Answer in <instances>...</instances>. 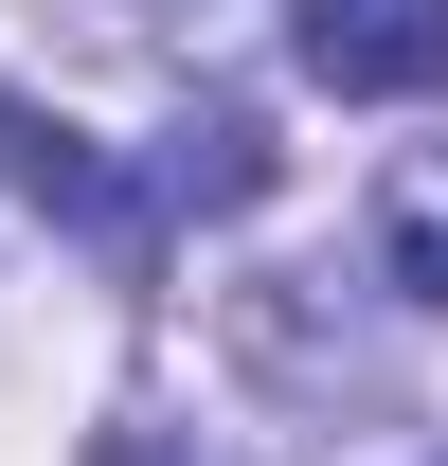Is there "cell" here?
Masks as SVG:
<instances>
[{"label":"cell","instance_id":"5b68a950","mask_svg":"<svg viewBox=\"0 0 448 466\" xmlns=\"http://www.w3.org/2000/svg\"><path fill=\"white\" fill-rule=\"evenodd\" d=\"M90 466H198L179 431H90Z\"/></svg>","mask_w":448,"mask_h":466},{"label":"cell","instance_id":"8992f818","mask_svg":"<svg viewBox=\"0 0 448 466\" xmlns=\"http://www.w3.org/2000/svg\"><path fill=\"white\" fill-rule=\"evenodd\" d=\"M90 18H108V36H144V18H162V0H90Z\"/></svg>","mask_w":448,"mask_h":466},{"label":"cell","instance_id":"3957f363","mask_svg":"<svg viewBox=\"0 0 448 466\" xmlns=\"http://www.w3.org/2000/svg\"><path fill=\"white\" fill-rule=\"evenodd\" d=\"M144 198H162V216H251V198H270V126L251 108H179L162 162H144Z\"/></svg>","mask_w":448,"mask_h":466},{"label":"cell","instance_id":"6da1fadb","mask_svg":"<svg viewBox=\"0 0 448 466\" xmlns=\"http://www.w3.org/2000/svg\"><path fill=\"white\" fill-rule=\"evenodd\" d=\"M0 179H18L55 233H90V269H108V288H144V269H162V198H144V179H126L90 126H55V108H0Z\"/></svg>","mask_w":448,"mask_h":466},{"label":"cell","instance_id":"7a4b0ae2","mask_svg":"<svg viewBox=\"0 0 448 466\" xmlns=\"http://www.w3.org/2000/svg\"><path fill=\"white\" fill-rule=\"evenodd\" d=\"M287 55L341 108H412V90H448V0H287Z\"/></svg>","mask_w":448,"mask_h":466},{"label":"cell","instance_id":"277c9868","mask_svg":"<svg viewBox=\"0 0 448 466\" xmlns=\"http://www.w3.org/2000/svg\"><path fill=\"white\" fill-rule=\"evenodd\" d=\"M377 233H394V288H412V305H448V162H412V179H394V198H377Z\"/></svg>","mask_w":448,"mask_h":466}]
</instances>
